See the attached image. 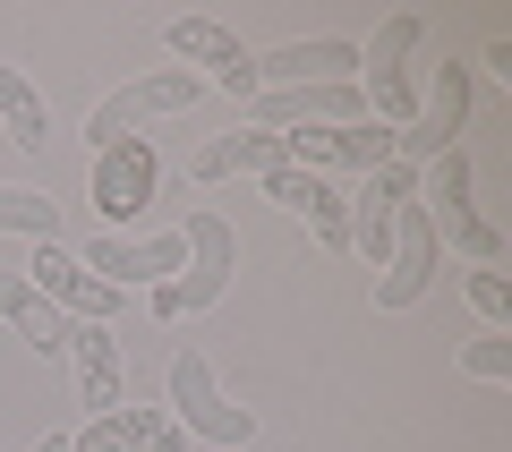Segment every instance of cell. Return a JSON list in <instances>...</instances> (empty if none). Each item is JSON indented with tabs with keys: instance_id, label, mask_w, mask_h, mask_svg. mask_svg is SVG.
I'll list each match as a JSON object with an SVG mask.
<instances>
[{
	"instance_id": "obj_1",
	"label": "cell",
	"mask_w": 512,
	"mask_h": 452,
	"mask_svg": "<svg viewBox=\"0 0 512 452\" xmlns=\"http://www.w3.org/2000/svg\"><path fill=\"white\" fill-rule=\"evenodd\" d=\"M419 43H427L419 9L384 18L376 43H359V103H367V120H384V128H410V120H419V69H410Z\"/></svg>"
},
{
	"instance_id": "obj_2",
	"label": "cell",
	"mask_w": 512,
	"mask_h": 452,
	"mask_svg": "<svg viewBox=\"0 0 512 452\" xmlns=\"http://www.w3.org/2000/svg\"><path fill=\"white\" fill-rule=\"evenodd\" d=\"M180 239H188V265L171 273L163 290H146V308L163 316V325H171V316L214 308L222 290H231V273H239V231H231L222 214H188V222H180Z\"/></svg>"
},
{
	"instance_id": "obj_3",
	"label": "cell",
	"mask_w": 512,
	"mask_h": 452,
	"mask_svg": "<svg viewBox=\"0 0 512 452\" xmlns=\"http://www.w3.org/2000/svg\"><path fill=\"white\" fill-rule=\"evenodd\" d=\"M163 410H171L180 435H205V444H222V452H248L256 444V418L214 384V359H205V350H171V401H163Z\"/></svg>"
},
{
	"instance_id": "obj_4",
	"label": "cell",
	"mask_w": 512,
	"mask_h": 452,
	"mask_svg": "<svg viewBox=\"0 0 512 452\" xmlns=\"http://www.w3.org/2000/svg\"><path fill=\"white\" fill-rule=\"evenodd\" d=\"M419 205H427V222H436V239L444 248H461L470 265H495L504 256V239H495V222L470 205V154H436V163H419Z\"/></svg>"
},
{
	"instance_id": "obj_5",
	"label": "cell",
	"mask_w": 512,
	"mask_h": 452,
	"mask_svg": "<svg viewBox=\"0 0 512 452\" xmlns=\"http://www.w3.org/2000/svg\"><path fill=\"white\" fill-rule=\"evenodd\" d=\"M154 188H163V154H154V137H120L94 154L86 171V197H94V231H120V222H137L154 205Z\"/></svg>"
},
{
	"instance_id": "obj_6",
	"label": "cell",
	"mask_w": 512,
	"mask_h": 452,
	"mask_svg": "<svg viewBox=\"0 0 512 452\" xmlns=\"http://www.w3.org/2000/svg\"><path fill=\"white\" fill-rule=\"evenodd\" d=\"M171 60H180L188 77H205V86H222L239 111L256 103V52L239 43V26H222V18H171Z\"/></svg>"
},
{
	"instance_id": "obj_7",
	"label": "cell",
	"mask_w": 512,
	"mask_h": 452,
	"mask_svg": "<svg viewBox=\"0 0 512 452\" xmlns=\"http://www.w3.org/2000/svg\"><path fill=\"white\" fill-rule=\"evenodd\" d=\"M350 197V256H367V265L384 273V256H393V214H402L410 197H419V163H376L359 171V188H342Z\"/></svg>"
},
{
	"instance_id": "obj_8",
	"label": "cell",
	"mask_w": 512,
	"mask_h": 452,
	"mask_svg": "<svg viewBox=\"0 0 512 452\" xmlns=\"http://www.w3.org/2000/svg\"><path fill=\"white\" fill-rule=\"evenodd\" d=\"M205 94V77H188V69H163V77H137V86H120V94H103V103L86 111V145L103 154V145H120V137H137L146 120H163V111H188Z\"/></svg>"
},
{
	"instance_id": "obj_9",
	"label": "cell",
	"mask_w": 512,
	"mask_h": 452,
	"mask_svg": "<svg viewBox=\"0 0 512 452\" xmlns=\"http://www.w3.org/2000/svg\"><path fill=\"white\" fill-rule=\"evenodd\" d=\"M470 94H478L470 60H444L436 86H427V103H419V120L393 128V154H402V163H436V154H453L461 128H470Z\"/></svg>"
},
{
	"instance_id": "obj_10",
	"label": "cell",
	"mask_w": 512,
	"mask_h": 452,
	"mask_svg": "<svg viewBox=\"0 0 512 452\" xmlns=\"http://www.w3.org/2000/svg\"><path fill=\"white\" fill-rule=\"evenodd\" d=\"M436 265H444V239H436V222H427V205L410 197L402 214H393V256H384V273H376V308H419L427 290H436Z\"/></svg>"
},
{
	"instance_id": "obj_11",
	"label": "cell",
	"mask_w": 512,
	"mask_h": 452,
	"mask_svg": "<svg viewBox=\"0 0 512 452\" xmlns=\"http://www.w3.org/2000/svg\"><path fill=\"white\" fill-rule=\"evenodd\" d=\"M291 137V171H376L393 163V128L384 120H325V128H282Z\"/></svg>"
},
{
	"instance_id": "obj_12",
	"label": "cell",
	"mask_w": 512,
	"mask_h": 452,
	"mask_svg": "<svg viewBox=\"0 0 512 452\" xmlns=\"http://www.w3.org/2000/svg\"><path fill=\"white\" fill-rule=\"evenodd\" d=\"M77 265H86V273H103L111 290H163L171 273L188 265V239H180V231H163V239H120V231H94Z\"/></svg>"
},
{
	"instance_id": "obj_13",
	"label": "cell",
	"mask_w": 512,
	"mask_h": 452,
	"mask_svg": "<svg viewBox=\"0 0 512 452\" xmlns=\"http://www.w3.org/2000/svg\"><path fill=\"white\" fill-rule=\"evenodd\" d=\"M26 282H35L43 299L69 316V325H111V316L128 308V290H111L103 273H86L69 248H60V239H43V248H35V273H26Z\"/></svg>"
},
{
	"instance_id": "obj_14",
	"label": "cell",
	"mask_w": 512,
	"mask_h": 452,
	"mask_svg": "<svg viewBox=\"0 0 512 452\" xmlns=\"http://www.w3.org/2000/svg\"><path fill=\"white\" fill-rule=\"evenodd\" d=\"M265 188H274L282 214H299L325 248L350 256V197H342V180H325V171H265Z\"/></svg>"
},
{
	"instance_id": "obj_15",
	"label": "cell",
	"mask_w": 512,
	"mask_h": 452,
	"mask_svg": "<svg viewBox=\"0 0 512 452\" xmlns=\"http://www.w3.org/2000/svg\"><path fill=\"white\" fill-rule=\"evenodd\" d=\"M69 359H77V410L86 418L120 410V342H111V325H69Z\"/></svg>"
},
{
	"instance_id": "obj_16",
	"label": "cell",
	"mask_w": 512,
	"mask_h": 452,
	"mask_svg": "<svg viewBox=\"0 0 512 452\" xmlns=\"http://www.w3.org/2000/svg\"><path fill=\"white\" fill-rule=\"evenodd\" d=\"M197 180H231V171H291V137H265V128H231V137H214V145H197Z\"/></svg>"
},
{
	"instance_id": "obj_17",
	"label": "cell",
	"mask_w": 512,
	"mask_h": 452,
	"mask_svg": "<svg viewBox=\"0 0 512 452\" xmlns=\"http://www.w3.org/2000/svg\"><path fill=\"white\" fill-rule=\"evenodd\" d=\"M0 316H9V325H18L43 359H60V350H69V316H60L52 299L26 282V273H0Z\"/></svg>"
},
{
	"instance_id": "obj_18",
	"label": "cell",
	"mask_w": 512,
	"mask_h": 452,
	"mask_svg": "<svg viewBox=\"0 0 512 452\" xmlns=\"http://www.w3.org/2000/svg\"><path fill=\"white\" fill-rule=\"evenodd\" d=\"M0 128H9V145H26V154L52 137V103H43V94L9 69V60H0Z\"/></svg>"
},
{
	"instance_id": "obj_19",
	"label": "cell",
	"mask_w": 512,
	"mask_h": 452,
	"mask_svg": "<svg viewBox=\"0 0 512 452\" xmlns=\"http://www.w3.org/2000/svg\"><path fill=\"white\" fill-rule=\"evenodd\" d=\"M103 435L120 452H180L188 444V435L171 427V410H128V401H120V410H103Z\"/></svg>"
},
{
	"instance_id": "obj_20",
	"label": "cell",
	"mask_w": 512,
	"mask_h": 452,
	"mask_svg": "<svg viewBox=\"0 0 512 452\" xmlns=\"http://www.w3.org/2000/svg\"><path fill=\"white\" fill-rule=\"evenodd\" d=\"M0 231H18V239L43 248V239H60V205L43 197V188H9L0 180Z\"/></svg>"
},
{
	"instance_id": "obj_21",
	"label": "cell",
	"mask_w": 512,
	"mask_h": 452,
	"mask_svg": "<svg viewBox=\"0 0 512 452\" xmlns=\"http://www.w3.org/2000/svg\"><path fill=\"white\" fill-rule=\"evenodd\" d=\"M461 290H470V308L487 316V333H504V325H512V290H504V273H495V265L461 273Z\"/></svg>"
},
{
	"instance_id": "obj_22",
	"label": "cell",
	"mask_w": 512,
	"mask_h": 452,
	"mask_svg": "<svg viewBox=\"0 0 512 452\" xmlns=\"http://www.w3.org/2000/svg\"><path fill=\"white\" fill-rule=\"evenodd\" d=\"M461 376H478V384H512V342H504V333H478V342H461Z\"/></svg>"
}]
</instances>
